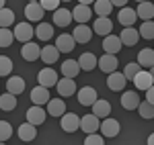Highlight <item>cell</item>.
<instances>
[{
	"label": "cell",
	"mask_w": 154,
	"mask_h": 145,
	"mask_svg": "<svg viewBox=\"0 0 154 145\" xmlns=\"http://www.w3.org/2000/svg\"><path fill=\"white\" fill-rule=\"evenodd\" d=\"M60 127H62V131H66V133H76V131L80 129V117H78L76 112H64V115L60 117Z\"/></svg>",
	"instance_id": "6da1fadb"
},
{
	"label": "cell",
	"mask_w": 154,
	"mask_h": 145,
	"mask_svg": "<svg viewBox=\"0 0 154 145\" xmlns=\"http://www.w3.org/2000/svg\"><path fill=\"white\" fill-rule=\"evenodd\" d=\"M76 96H78V102L82 104V106H93L97 102V90L95 88H91V86H84L80 90H76Z\"/></svg>",
	"instance_id": "7a4b0ae2"
},
{
	"label": "cell",
	"mask_w": 154,
	"mask_h": 145,
	"mask_svg": "<svg viewBox=\"0 0 154 145\" xmlns=\"http://www.w3.org/2000/svg\"><path fill=\"white\" fill-rule=\"evenodd\" d=\"M12 33H14V39H17V41L29 43V41L33 39V33H35V31H33V27L29 23H17V27H14Z\"/></svg>",
	"instance_id": "3957f363"
},
{
	"label": "cell",
	"mask_w": 154,
	"mask_h": 145,
	"mask_svg": "<svg viewBox=\"0 0 154 145\" xmlns=\"http://www.w3.org/2000/svg\"><path fill=\"white\" fill-rule=\"evenodd\" d=\"M125 76H123V72H111L109 76H107V86H109V90H113V92H121L123 88H125Z\"/></svg>",
	"instance_id": "277c9868"
},
{
	"label": "cell",
	"mask_w": 154,
	"mask_h": 145,
	"mask_svg": "<svg viewBox=\"0 0 154 145\" xmlns=\"http://www.w3.org/2000/svg\"><path fill=\"white\" fill-rule=\"evenodd\" d=\"M101 135L103 137H117L119 135V121L117 119H111V117H107V119H103V123H101Z\"/></svg>",
	"instance_id": "5b68a950"
},
{
	"label": "cell",
	"mask_w": 154,
	"mask_h": 145,
	"mask_svg": "<svg viewBox=\"0 0 154 145\" xmlns=\"http://www.w3.org/2000/svg\"><path fill=\"white\" fill-rule=\"evenodd\" d=\"M58 74L54 72L51 68H45V70H41V72L37 74V82H39V86H43V88H51V86L58 84Z\"/></svg>",
	"instance_id": "8992f818"
},
{
	"label": "cell",
	"mask_w": 154,
	"mask_h": 145,
	"mask_svg": "<svg viewBox=\"0 0 154 145\" xmlns=\"http://www.w3.org/2000/svg\"><path fill=\"white\" fill-rule=\"evenodd\" d=\"M111 31H113V23H111V19L109 16H97L95 25H93V33L101 37H107L111 35Z\"/></svg>",
	"instance_id": "52a82bcc"
},
{
	"label": "cell",
	"mask_w": 154,
	"mask_h": 145,
	"mask_svg": "<svg viewBox=\"0 0 154 145\" xmlns=\"http://www.w3.org/2000/svg\"><path fill=\"white\" fill-rule=\"evenodd\" d=\"M93 16V8L86 6V4H78L74 10H72V21H76L78 25H86Z\"/></svg>",
	"instance_id": "ba28073f"
},
{
	"label": "cell",
	"mask_w": 154,
	"mask_h": 145,
	"mask_svg": "<svg viewBox=\"0 0 154 145\" xmlns=\"http://www.w3.org/2000/svg\"><path fill=\"white\" fill-rule=\"evenodd\" d=\"M152 84H154V80H152V76H150L148 70H140V72L134 76V86H136L138 90H144V92H146Z\"/></svg>",
	"instance_id": "9c48e42d"
},
{
	"label": "cell",
	"mask_w": 154,
	"mask_h": 145,
	"mask_svg": "<svg viewBox=\"0 0 154 145\" xmlns=\"http://www.w3.org/2000/svg\"><path fill=\"white\" fill-rule=\"evenodd\" d=\"M56 88H58V94L60 96H72V94H76V82L72 80V78H62V80H58V84H56Z\"/></svg>",
	"instance_id": "30bf717a"
},
{
	"label": "cell",
	"mask_w": 154,
	"mask_h": 145,
	"mask_svg": "<svg viewBox=\"0 0 154 145\" xmlns=\"http://www.w3.org/2000/svg\"><path fill=\"white\" fill-rule=\"evenodd\" d=\"M45 117H48V110H43L41 106H31V109L27 110V123H31V125H43L45 123Z\"/></svg>",
	"instance_id": "8fae6325"
},
{
	"label": "cell",
	"mask_w": 154,
	"mask_h": 145,
	"mask_svg": "<svg viewBox=\"0 0 154 145\" xmlns=\"http://www.w3.org/2000/svg\"><path fill=\"white\" fill-rule=\"evenodd\" d=\"M31 102L37 104V106H43L49 102V88H43V86H35L31 90Z\"/></svg>",
	"instance_id": "7c38bea8"
},
{
	"label": "cell",
	"mask_w": 154,
	"mask_h": 145,
	"mask_svg": "<svg viewBox=\"0 0 154 145\" xmlns=\"http://www.w3.org/2000/svg\"><path fill=\"white\" fill-rule=\"evenodd\" d=\"M43 14H45V10L41 8L39 2H29V4L25 6V16H27V21H37V23H41Z\"/></svg>",
	"instance_id": "4fadbf2b"
},
{
	"label": "cell",
	"mask_w": 154,
	"mask_h": 145,
	"mask_svg": "<svg viewBox=\"0 0 154 145\" xmlns=\"http://www.w3.org/2000/svg\"><path fill=\"white\" fill-rule=\"evenodd\" d=\"M99 127H101V121H99V117H95V115H86V117L80 119V129H82L86 135L97 133Z\"/></svg>",
	"instance_id": "5bb4252c"
},
{
	"label": "cell",
	"mask_w": 154,
	"mask_h": 145,
	"mask_svg": "<svg viewBox=\"0 0 154 145\" xmlns=\"http://www.w3.org/2000/svg\"><path fill=\"white\" fill-rule=\"evenodd\" d=\"M99 70L101 72H105V74H111V72H115L117 70V57L115 55H111V53H105L103 57H99Z\"/></svg>",
	"instance_id": "9a60e30c"
},
{
	"label": "cell",
	"mask_w": 154,
	"mask_h": 145,
	"mask_svg": "<svg viewBox=\"0 0 154 145\" xmlns=\"http://www.w3.org/2000/svg\"><path fill=\"white\" fill-rule=\"evenodd\" d=\"M119 39H121V43H123V45H128V47H134V45L140 41V33H138L134 27H125V29L121 31Z\"/></svg>",
	"instance_id": "2e32d148"
},
{
	"label": "cell",
	"mask_w": 154,
	"mask_h": 145,
	"mask_svg": "<svg viewBox=\"0 0 154 145\" xmlns=\"http://www.w3.org/2000/svg\"><path fill=\"white\" fill-rule=\"evenodd\" d=\"M21 55H23L25 61H35V59H39V55H41V47L29 41V43H25V45H23Z\"/></svg>",
	"instance_id": "e0dca14e"
},
{
	"label": "cell",
	"mask_w": 154,
	"mask_h": 145,
	"mask_svg": "<svg viewBox=\"0 0 154 145\" xmlns=\"http://www.w3.org/2000/svg\"><path fill=\"white\" fill-rule=\"evenodd\" d=\"M121 106H123L125 110H136L138 106H140V98H138V94H136L134 90L123 92V94H121Z\"/></svg>",
	"instance_id": "ac0fdd59"
},
{
	"label": "cell",
	"mask_w": 154,
	"mask_h": 145,
	"mask_svg": "<svg viewBox=\"0 0 154 145\" xmlns=\"http://www.w3.org/2000/svg\"><path fill=\"white\" fill-rule=\"evenodd\" d=\"M123 47V43H121V39L117 35H107L105 41H103V49H105V53H111V55H115L119 53V49Z\"/></svg>",
	"instance_id": "d6986e66"
},
{
	"label": "cell",
	"mask_w": 154,
	"mask_h": 145,
	"mask_svg": "<svg viewBox=\"0 0 154 145\" xmlns=\"http://www.w3.org/2000/svg\"><path fill=\"white\" fill-rule=\"evenodd\" d=\"M78 65H80V70H84V72H91V70H95L97 63H99V59H97L95 53H91V51H86V53H82L80 57H78Z\"/></svg>",
	"instance_id": "ffe728a7"
},
{
	"label": "cell",
	"mask_w": 154,
	"mask_h": 145,
	"mask_svg": "<svg viewBox=\"0 0 154 145\" xmlns=\"http://www.w3.org/2000/svg\"><path fill=\"white\" fill-rule=\"evenodd\" d=\"M91 109H93V115L99 119H107L111 115V104H109V100H103V98H97V102Z\"/></svg>",
	"instance_id": "44dd1931"
},
{
	"label": "cell",
	"mask_w": 154,
	"mask_h": 145,
	"mask_svg": "<svg viewBox=\"0 0 154 145\" xmlns=\"http://www.w3.org/2000/svg\"><path fill=\"white\" fill-rule=\"evenodd\" d=\"M17 133H19V139H21V141H33L37 137V127L31 125V123H23V125L17 129Z\"/></svg>",
	"instance_id": "7402d4cb"
},
{
	"label": "cell",
	"mask_w": 154,
	"mask_h": 145,
	"mask_svg": "<svg viewBox=\"0 0 154 145\" xmlns=\"http://www.w3.org/2000/svg\"><path fill=\"white\" fill-rule=\"evenodd\" d=\"M72 37H74V41H76V43H88V41H91V37H93V29H91V27H86V25H78V27L74 29Z\"/></svg>",
	"instance_id": "603a6c76"
},
{
	"label": "cell",
	"mask_w": 154,
	"mask_h": 145,
	"mask_svg": "<svg viewBox=\"0 0 154 145\" xmlns=\"http://www.w3.org/2000/svg\"><path fill=\"white\" fill-rule=\"evenodd\" d=\"M74 45H76V41H74V37L72 35H60L58 41H56V47H58L60 53H70L72 49H74Z\"/></svg>",
	"instance_id": "cb8c5ba5"
},
{
	"label": "cell",
	"mask_w": 154,
	"mask_h": 145,
	"mask_svg": "<svg viewBox=\"0 0 154 145\" xmlns=\"http://www.w3.org/2000/svg\"><path fill=\"white\" fill-rule=\"evenodd\" d=\"M60 57V51L56 45H45V47H41V55H39V59H43L45 63H56Z\"/></svg>",
	"instance_id": "d4e9b609"
},
{
	"label": "cell",
	"mask_w": 154,
	"mask_h": 145,
	"mask_svg": "<svg viewBox=\"0 0 154 145\" xmlns=\"http://www.w3.org/2000/svg\"><path fill=\"white\" fill-rule=\"evenodd\" d=\"M62 74H64V78H76L78 74H80V65H78V61L76 59H66L62 63Z\"/></svg>",
	"instance_id": "484cf974"
},
{
	"label": "cell",
	"mask_w": 154,
	"mask_h": 145,
	"mask_svg": "<svg viewBox=\"0 0 154 145\" xmlns=\"http://www.w3.org/2000/svg\"><path fill=\"white\" fill-rule=\"evenodd\" d=\"M48 112H49V117H62V115L66 112V104H64V100H62V98H49Z\"/></svg>",
	"instance_id": "4316f807"
},
{
	"label": "cell",
	"mask_w": 154,
	"mask_h": 145,
	"mask_svg": "<svg viewBox=\"0 0 154 145\" xmlns=\"http://www.w3.org/2000/svg\"><path fill=\"white\" fill-rule=\"evenodd\" d=\"M72 23V12L68 8H58L54 10V25L58 27H68Z\"/></svg>",
	"instance_id": "83f0119b"
},
{
	"label": "cell",
	"mask_w": 154,
	"mask_h": 145,
	"mask_svg": "<svg viewBox=\"0 0 154 145\" xmlns=\"http://www.w3.org/2000/svg\"><path fill=\"white\" fill-rule=\"evenodd\" d=\"M117 19H119V23L123 25V27H131V25L136 23L138 14H136V10H134V8H128V6H123V8L119 10Z\"/></svg>",
	"instance_id": "f1b7e54d"
},
{
	"label": "cell",
	"mask_w": 154,
	"mask_h": 145,
	"mask_svg": "<svg viewBox=\"0 0 154 145\" xmlns=\"http://www.w3.org/2000/svg\"><path fill=\"white\" fill-rule=\"evenodd\" d=\"M6 90H8L11 94H14V96H19V94L25 90V80L21 78V76H12V78H8Z\"/></svg>",
	"instance_id": "f546056e"
},
{
	"label": "cell",
	"mask_w": 154,
	"mask_h": 145,
	"mask_svg": "<svg viewBox=\"0 0 154 145\" xmlns=\"http://www.w3.org/2000/svg\"><path fill=\"white\" fill-rule=\"evenodd\" d=\"M136 14L142 19V21H152V16H154V4L152 2H140L138 4V8H136Z\"/></svg>",
	"instance_id": "4dcf8cb0"
},
{
	"label": "cell",
	"mask_w": 154,
	"mask_h": 145,
	"mask_svg": "<svg viewBox=\"0 0 154 145\" xmlns=\"http://www.w3.org/2000/svg\"><path fill=\"white\" fill-rule=\"evenodd\" d=\"M138 63H140V68H148L150 70L154 65V49H150V47L142 49L138 53Z\"/></svg>",
	"instance_id": "1f68e13d"
},
{
	"label": "cell",
	"mask_w": 154,
	"mask_h": 145,
	"mask_svg": "<svg viewBox=\"0 0 154 145\" xmlns=\"http://www.w3.org/2000/svg\"><path fill=\"white\" fill-rule=\"evenodd\" d=\"M35 37L41 39V41H49V39L54 37V27L49 23H39L37 29H35Z\"/></svg>",
	"instance_id": "d6a6232c"
},
{
	"label": "cell",
	"mask_w": 154,
	"mask_h": 145,
	"mask_svg": "<svg viewBox=\"0 0 154 145\" xmlns=\"http://www.w3.org/2000/svg\"><path fill=\"white\" fill-rule=\"evenodd\" d=\"M93 10L97 12V16H109L111 10H113V4H111L109 0H95Z\"/></svg>",
	"instance_id": "836d02e7"
},
{
	"label": "cell",
	"mask_w": 154,
	"mask_h": 145,
	"mask_svg": "<svg viewBox=\"0 0 154 145\" xmlns=\"http://www.w3.org/2000/svg\"><path fill=\"white\" fill-rule=\"evenodd\" d=\"M14 106H17V96L14 94H11V92L0 94V109L2 110L11 112V110H14Z\"/></svg>",
	"instance_id": "e575fe53"
},
{
	"label": "cell",
	"mask_w": 154,
	"mask_h": 145,
	"mask_svg": "<svg viewBox=\"0 0 154 145\" xmlns=\"http://www.w3.org/2000/svg\"><path fill=\"white\" fill-rule=\"evenodd\" d=\"M14 25V12L11 8H0V29H8Z\"/></svg>",
	"instance_id": "d590c367"
},
{
	"label": "cell",
	"mask_w": 154,
	"mask_h": 145,
	"mask_svg": "<svg viewBox=\"0 0 154 145\" xmlns=\"http://www.w3.org/2000/svg\"><path fill=\"white\" fill-rule=\"evenodd\" d=\"M136 110L140 112V117H142V119H154V104H150L148 100L140 102V106H138Z\"/></svg>",
	"instance_id": "8d00e7d4"
},
{
	"label": "cell",
	"mask_w": 154,
	"mask_h": 145,
	"mask_svg": "<svg viewBox=\"0 0 154 145\" xmlns=\"http://www.w3.org/2000/svg\"><path fill=\"white\" fill-rule=\"evenodd\" d=\"M14 41V33L11 29H0V47H11Z\"/></svg>",
	"instance_id": "74e56055"
},
{
	"label": "cell",
	"mask_w": 154,
	"mask_h": 145,
	"mask_svg": "<svg viewBox=\"0 0 154 145\" xmlns=\"http://www.w3.org/2000/svg\"><path fill=\"white\" fill-rule=\"evenodd\" d=\"M140 37L144 39H154V23L152 21H144V25H140Z\"/></svg>",
	"instance_id": "f35d334b"
},
{
	"label": "cell",
	"mask_w": 154,
	"mask_h": 145,
	"mask_svg": "<svg viewBox=\"0 0 154 145\" xmlns=\"http://www.w3.org/2000/svg\"><path fill=\"white\" fill-rule=\"evenodd\" d=\"M140 72V63L138 61H130L125 68H123V76H125V80H134V76Z\"/></svg>",
	"instance_id": "ab89813d"
},
{
	"label": "cell",
	"mask_w": 154,
	"mask_h": 145,
	"mask_svg": "<svg viewBox=\"0 0 154 145\" xmlns=\"http://www.w3.org/2000/svg\"><path fill=\"white\" fill-rule=\"evenodd\" d=\"M12 135V127L8 121H0V141H6V139H11Z\"/></svg>",
	"instance_id": "60d3db41"
},
{
	"label": "cell",
	"mask_w": 154,
	"mask_h": 145,
	"mask_svg": "<svg viewBox=\"0 0 154 145\" xmlns=\"http://www.w3.org/2000/svg\"><path fill=\"white\" fill-rule=\"evenodd\" d=\"M11 72H12V61H11V57L0 55V76H8Z\"/></svg>",
	"instance_id": "b9f144b4"
},
{
	"label": "cell",
	"mask_w": 154,
	"mask_h": 145,
	"mask_svg": "<svg viewBox=\"0 0 154 145\" xmlns=\"http://www.w3.org/2000/svg\"><path fill=\"white\" fill-rule=\"evenodd\" d=\"M84 145H105V139H103V135L91 133V135H86V139H84Z\"/></svg>",
	"instance_id": "7bdbcfd3"
},
{
	"label": "cell",
	"mask_w": 154,
	"mask_h": 145,
	"mask_svg": "<svg viewBox=\"0 0 154 145\" xmlns=\"http://www.w3.org/2000/svg\"><path fill=\"white\" fill-rule=\"evenodd\" d=\"M43 10H58L60 8V0H39Z\"/></svg>",
	"instance_id": "ee69618b"
},
{
	"label": "cell",
	"mask_w": 154,
	"mask_h": 145,
	"mask_svg": "<svg viewBox=\"0 0 154 145\" xmlns=\"http://www.w3.org/2000/svg\"><path fill=\"white\" fill-rule=\"evenodd\" d=\"M146 100H148L150 104H154V84L150 86L148 90H146Z\"/></svg>",
	"instance_id": "f6af8a7d"
},
{
	"label": "cell",
	"mask_w": 154,
	"mask_h": 145,
	"mask_svg": "<svg viewBox=\"0 0 154 145\" xmlns=\"http://www.w3.org/2000/svg\"><path fill=\"white\" fill-rule=\"evenodd\" d=\"M109 2H111L113 6H121V8H123V6L128 4V0H109Z\"/></svg>",
	"instance_id": "bcb514c9"
},
{
	"label": "cell",
	"mask_w": 154,
	"mask_h": 145,
	"mask_svg": "<svg viewBox=\"0 0 154 145\" xmlns=\"http://www.w3.org/2000/svg\"><path fill=\"white\" fill-rule=\"evenodd\" d=\"M78 4H86V6H91V4H95V0H78Z\"/></svg>",
	"instance_id": "7dc6e473"
},
{
	"label": "cell",
	"mask_w": 154,
	"mask_h": 145,
	"mask_svg": "<svg viewBox=\"0 0 154 145\" xmlns=\"http://www.w3.org/2000/svg\"><path fill=\"white\" fill-rule=\"evenodd\" d=\"M148 145H154V133L152 135H148V141H146Z\"/></svg>",
	"instance_id": "c3c4849f"
},
{
	"label": "cell",
	"mask_w": 154,
	"mask_h": 145,
	"mask_svg": "<svg viewBox=\"0 0 154 145\" xmlns=\"http://www.w3.org/2000/svg\"><path fill=\"white\" fill-rule=\"evenodd\" d=\"M148 72H150V76H152V80H154V65L150 68V70H148Z\"/></svg>",
	"instance_id": "681fc988"
},
{
	"label": "cell",
	"mask_w": 154,
	"mask_h": 145,
	"mask_svg": "<svg viewBox=\"0 0 154 145\" xmlns=\"http://www.w3.org/2000/svg\"><path fill=\"white\" fill-rule=\"evenodd\" d=\"M4 4H6V0H0V8H4Z\"/></svg>",
	"instance_id": "f907efd6"
},
{
	"label": "cell",
	"mask_w": 154,
	"mask_h": 145,
	"mask_svg": "<svg viewBox=\"0 0 154 145\" xmlns=\"http://www.w3.org/2000/svg\"><path fill=\"white\" fill-rule=\"evenodd\" d=\"M136 2H138V4H140V2H146V0H136Z\"/></svg>",
	"instance_id": "816d5d0a"
},
{
	"label": "cell",
	"mask_w": 154,
	"mask_h": 145,
	"mask_svg": "<svg viewBox=\"0 0 154 145\" xmlns=\"http://www.w3.org/2000/svg\"><path fill=\"white\" fill-rule=\"evenodd\" d=\"M60 2H70V0H60Z\"/></svg>",
	"instance_id": "f5cc1de1"
},
{
	"label": "cell",
	"mask_w": 154,
	"mask_h": 145,
	"mask_svg": "<svg viewBox=\"0 0 154 145\" xmlns=\"http://www.w3.org/2000/svg\"><path fill=\"white\" fill-rule=\"evenodd\" d=\"M29 2H39V0H29Z\"/></svg>",
	"instance_id": "db71d44e"
},
{
	"label": "cell",
	"mask_w": 154,
	"mask_h": 145,
	"mask_svg": "<svg viewBox=\"0 0 154 145\" xmlns=\"http://www.w3.org/2000/svg\"><path fill=\"white\" fill-rule=\"evenodd\" d=\"M0 145H6V143H4V141H0Z\"/></svg>",
	"instance_id": "11a10c76"
},
{
	"label": "cell",
	"mask_w": 154,
	"mask_h": 145,
	"mask_svg": "<svg viewBox=\"0 0 154 145\" xmlns=\"http://www.w3.org/2000/svg\"><path fill=\"white\" fill-rule=\"evenodd\" d=\"M152 4H154V2H152Z\"/></svg>",
	"instance_id": "9f6ffc18"
}]
</instances>
